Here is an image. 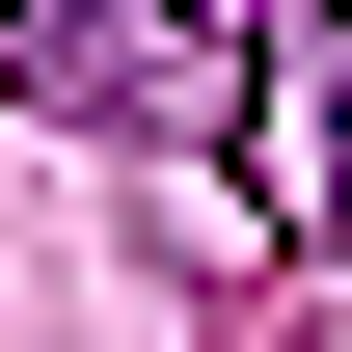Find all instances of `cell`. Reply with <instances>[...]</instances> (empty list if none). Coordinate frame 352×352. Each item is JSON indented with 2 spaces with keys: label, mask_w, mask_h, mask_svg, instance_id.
<instances>
[{
  "label": "cell",
  "mask_w": 352,
  "mask_h": 352,
  "mask_svg": "<svg viewBox=\"0 0 352 352\" xmlns=\"http://www.w3.org/2000/svg\"><path fill=\"white\" fill-rule=\"evenodd\" d=\"M82 135H244V0H54V82Z\"/></svg>",
  "instance_id": "cell-1"
},
{
  "label": "cell",
  "mask_w": 352,
  "mask_h": 352,
  "mask_svg": "<svg viewBox=\"0 0 352 352\" xmlns=\"http://www.w3.org/2000/svg\"><path fill=\"white\" fill-rule=\"evenodd\" d=\"M0 82H54V0H0Z\"/></svg>",
  "instance_id": "cell-2"
}]
</instances>
